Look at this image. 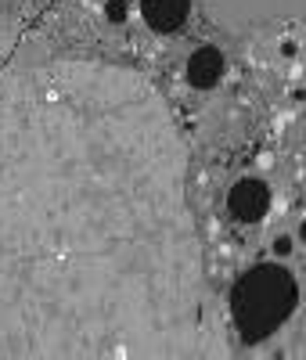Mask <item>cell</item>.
<instances>
[{
	"mask_svg": "<svg viewBox=\"0 0 306 360\" xmlns=\"http://www.w3.org/2000/svg\"><path fill=\"white\" fill-rule=\"evenodd\" d=\"M191 356L227 346L173 108L119 62L0 58V360Z\"/></svg>",
	"mask_w": 306,
	"mask_h": 360,
	"instance_id": "cell-1",
	"label": "cell"
},
{
	"mask_svg": "<svg viewBox=\"0 0 306 360\" xmlns=\"http://www.w3.org/2000/svg\"><path fill=\"white\" fill-rule=\"evenodd\" d=\"M295 307H299V281L288 266H278V263L253 266L231 288L234 332L249 346L270 339L278 328H285Z\"/></svg>",
	"mask_w": 306,
	"mask_h": 360,
	"instance_id": "cell-2",
	"label": "cell"
},
{
	"mask_svg": "<svg viewBox=\"0 0 306 360\" xmlns=\"http://www.w3.org/2000/svg\"><path fill=\"white\" fill-rule=\"evenodd\" d=\"M212 11L231 33H245L274 22H295L306 11V0H212Z\"/></svg>",
	"mask_w": 306,
	"mask_h": 360,
	"instance_id": "cell-3",
	"label": "cell"
},
{
	"mask_svg": "<svg viewBox=\"0 0 306 360\" xmlns=\"http://www.w3.org/2000/svg\"><path fill=\"white\" fill-rule=\"evenodd\" d=\"M270 209V188L260 176H241L227 195V213L238 224H260Z\"/></svg>",
	"mask_w": 306,
	"mask_h": 360,
	"instance_id": "cell-4",
	"label": "cell"
},
{
	"mask_svg": "<svg viewBox=\"0 0 306 360\" xmlns=\"http://www.w3.org/2000/svg\"><path fill=\"white\" fill-rule=\"evenodd\" d=\"M224 69H227V62H224L220 47H198V51H191L188 72H184V76H188V83L195 90H212L224 79Z\"/></svg>",
	"mask_w": 306,
	"mask_h": 360,
	"instance_id": "cell-5",
	"label": "cell"
},
{
	"mask_svg": "<svg viewBox=\"0 0 306 360\" xmlns=\"http://www.w3.org/2000/svg\"><path fill=\"white\" fill-rule=\"evenodd\" d=\"M191 0H141V15L151 33H177L188 18Z\"/></svg>",
	"mask_w": 306,
	"mask_h": 360,
	"instance_id": "cell-6",
	"label": "cell"
},
{
	"mask_svg": "<svg viewBox=\"0 0 306 360\" xmlns=\"http://www.w3.org/2000/svg\"><path fill=\"white\" fill-rule=\"evenodd\" d=\"M127 15H130L127 0H105V18H108L112 25H122V22H127Z\"/></svg>",
	"mask_w": 306,
	"mask_h": 360,
	"instance_id": "cell-7",
	"label": "cell"
},
{
	"mask_svg": "<svg viewBox=\"0 0 306 360\" xmlns=\"http://www.w3.org/2000/svg\"><path fill=\"white\" fill-rule=\"evenodd\" d=\"M274 256H278V259H288L292 252H295V242H292V234H278V238H274Z\"/></svg>",
	"mask_w": 306,
	"mask_h": 360,
	"instance_id": "cell-8",
	"label": "cell"
},
{
	"mask_svg": "<svg viewBox=\"0 0 306 360\" xmlns=\"http://www.w3.org/2000/svg\"><path fill=\"white\" fill-rule=\"evenodd\" d=\"M281 54L292 58V54H295V40H285V44H281Z\"/></svg>",
	"mask_w": 306,
	"mask_h": 360,
	"instance_id": "cell-9",
	"label": "cell"
},
{
	"mask_svg": "<svg viewBox=\"0 0 306 360\" xmlns=\"http://www.w3.org/2000/svg\"><path fill=\"white\" fill-rule=\"evenodd\" d=\"M4 22H8V15H4V8H0V29H4Z\"/></svg>",
	"mask_w": 306,
	"mask_h": 360,
	"instance_id": "cell-10",
	"label": "cell"
}]
</instances>
